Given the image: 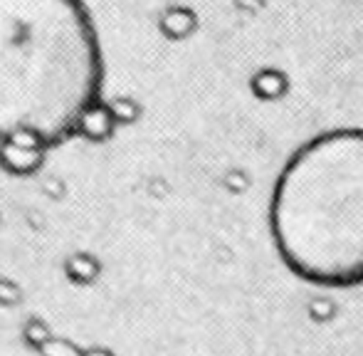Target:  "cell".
Returning <instances> with one entry per match:
<instances>
[{"label":"cell","mask_w":363,"mask_h":356,"mask_svg":"<svg viewBox=\"0 0 363 356\" xmlns=\"http://www.w3.org/2000/svg\"><path fill=\"white\" fill-rule=\"evenodd\" d=\"M104 60L82 0H0V139L48 149L77 136L101 99Z\"/></svg>","instance_id":"cell-1"},{"label":"cell","mask_w":363,"mask_h":356,"mask_svg":"<svg viewBox=\"0 0 363 356\" xmlns=\"http://www.w3.org/2000/svg\"><path fill=\"white\" fill-rule=\"evenodd\" d=\"M269 230L296 277L363 284V129L326 131L291 156L274 183Z\"/></svg>","instance_id":"cell-2"},{"label":"cell","mask_w":363,"mask_h":356,"mask_svg":"<svg viewBox=\"0 0 363 356\" xmlns=\"http://www.w3.org/2000/svg\"><path fill=\"white\" fill-rule=\"evenodd\" d=\"M48 146L33 136H10L0 139V169L8 176L30 178L45 164Z\"/></svg>","instance_id":"cell-3"},{"label":"cell","mask_w":363,"mask_h":356,"mask_svg":"<svg viewBox=\"0 0 363 356\" xmlns=\"http://www.w3.org/2000/svg\"><path fill=\"white\" fill-rule=\"evenodd\" d=\"M116 121L114 111H111V104L106 101H94L84 114L79 116V124H77V136H82L84 141H91V144H104L114 136Z\"/></svg>","instance_id":"cell-4"},{"label":"cell","mask_w":363,"mask_h":356,"mask_svg":"<svg viewBox=\"0 0 363 356\" xmlns=\"http://www.w3.org/2000/svg\"><path fill=\"white\" fill-rule=\"evenodd\" d=\"M65 277H67L72 284L89 287V284H94L96 279L101 277L99 257H96L94 252H86V250L72 252V255H67V260H65Z\"/></svg>","instance_id":"cell-5"},{"label":"cell","mask_w":363,"mask_h":356,"mask_svg":"<svg viewBox=\"0 0 363 356\" xmlns=\"http://www.w3.org/2000/svg\"><path fill=\"white\" fill-rule=\"evenodd\" d=\"M52 337H55L52 329H50V324L45 322L43 317H30L28 322L23 324V342H25V347L33 349V352L40 354V349Z\"/></svg>","instance_id":"cell-6"},{"label":"cell","mask_w":363,"mask_h":356,"mask_svg":"<svg viewBox=\"0 0 363 356\" xmlns=\"http://www.w3.org/2000/svg\"><path fill=\"white\" fill-rule=\"evenodd\" d=\"M40 356H84V349L65 337H52L40 349Z\"/></svg>","instance_id":"cell-7"},{"label":"cell","mask_w":363,"mask_h":356,"mask_svg":"<svg viewBox=\"0 0 363 356\" xmlns=\"http://www.w3.org/2000/svg\"><path fill=\"white\" fill-rule=\"evenodd\" d=\"M23 302V287L15 279L0 274V307H18Z\"/></svg>","instance_id":"cell-8"},{"label":"cell","mask_w":363,"mask_h":356,"mask_svg":"<svg viewBox=\"0 0 363 356\" xmlns=\"http://www.w3.org/2000/svg\"><path fill=\"white\" fill-rule=\"evenodd\" d=\"M111 111H114V116H116L119 124H131V121H136V116H139L136 104L131 99H124V96L111 101Z\"/></svg>","instance_id":"cell-9"},{"label":"cell","mask_w":363,"mask_h":356,"mask_svg":"<svg viewBox=\"0 0 363 356\" xmlns=\"http://www.w3.org/2000/svg\"><path fill=\"white\" fill-rule=\"evenodd\" d=\"M45 193H48L50 198H62L65 196V183H62V178H48Z\"/></svg>","instance_id":"cell-10"},{"label":"cell","mask_w":363,"mask_h":356,"mask_svg":"<svg viewBox=\"0 0 363 356\" xmlns=\"http://www.w3.org/2000/svg\"><path fill=\"white\" fill-rule=\"evenodd\" d=\"M84 356H116V354L106 347H89V349H84Z\"/></svg>","instance_id":"cell-11"},{"label":"cell","mask_w":363,"mask_h":356,"mask_svg":"<svg viewBox=\"0 0 363 356\" xmlns=\"http://www.w3.org/2000/svg\"><path fill=\"white\" fill-rule=\"evenodd\" d=\"M0 223H3V218H0Z\"/></svg>","instance_id":"cell-12"}]
</instances>
